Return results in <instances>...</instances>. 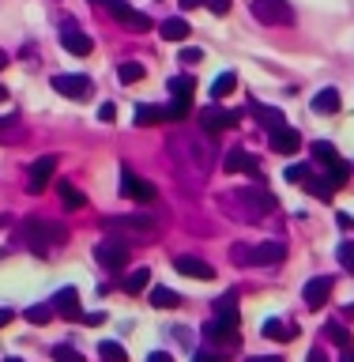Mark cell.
<instances>
[{"label":"cell","instance_id":"cell-16","mask_svg":"<svg viewBox=\"0 0 354 362\" xmlns=\"http://www.w3.org/2000/svg\"><path fill=\"white\" fill-rule=\"evenodd\" d=\"M226 174H249V177H260V158L249 155V151H226Z\"/></svg>","mask_w":354,"mask_h":362},{"label":"cell","instance_id":"cell-34","mask_svg":"<svg viewBox=\"0 0 354 362\" xmlns=\"http://www.w3.org/2000/svg\"><path fill=\"white\" fill-rule=\"evenodd\" d=\"M53 302H42V305H30V310H27V321L30 325H49L53 321Z\"/></svg>","mask_w":354,"mask_h":362},{"label":"cell","instance_id":"cell-26","mask_svg":"<svg viewBox=\"0 0 354 362\" xmlns=\"http://www.w3.org/2000/svg\"><path fill=\"white\" fill-rule=\"evenodd\" d=\"M294 332H298V328L287 325V321H276V317H268V321H264V336H268V339H279V344H287V339H294Z\"/></svg>","mask_w":354,"mask_h":362},{"label":"cell","instance_id":"cell-22","mask_svg":"<svg viewBox=\"0 0 354 362\" xmlns=\"http://www.w3.org/2000/svg\"><path fill=\"white\" fill-rule=\"evenodd\" d=\"M158 34H163L166 42H185L189 34H192V27L185 19H177V16H170V19H163V27H158Z\"/></svg>","mask_w":354,"mask_h":362},{"label":"cell","instance_id":"cell-10","mask_svg":"<svg viewBox=\"0 0 354 362\" xmlns=\"http://www.w3.org/2000/svg\"><path fill=\"white\" fill-rule=\"evenodd\" d=\"M121 192H124V197H132V200H140V204H151L155 200V185L147 177L132 174L129 166H121Z\"/></svg>","mask_w":354,"mask_h":362},{"label":"cell","instance_id":"cell-23","mask_svg":"<svg viewBox=\"0 0 354 362\" xmlns=\"http://www.w3.org/2000/svg\"><path fill=\"white\" fill-rule=\"evenodd\" d=\"M57 192H61V200H64V208L68 211H79V208H87V197L79 192L72 181H57Z\"/></svg>","mask_w":354,"mask_h":362},{"label":"cell","instance_id":"cell-52","mask_svg":"<svg viewBox=\"0 0 354 362\" xmlns=\"http://www.w3.org/2000/svg\"><path fill=\"white\" fill-rule=\"evenodd\" d=\"M8 64H11V61H8V53H4V49H0V68H8Z\"/></svg>","mask_w":354,"mask_h":362},{"label":"cell","instance_id":"cell-40","mask_svg":"<svg viewBox=\"0 0 354 362\" xmlns=\"http://www.w3.org/2000/svg\"><path fill=\"white\" fill-rule=\"evenodd\" d=\"M237 310V291H226L219 302H215V313H234Z\"/></svg>","mask_w":354,"mask_h":362},{"label":"cell","instance_id":"cell-28","mask_svg":"<svg viewBox=\"0 0 354 362\" xmlns=\"http://www.w3.org/2000/svg\"><path fill=\"white\" fill-rule=\"evenodd\" d=\"M328 181H332L336 189H343L347 181H350V163H343V158H336V163H328Z\"/></svg>","mask_w":354,"mask_h":362},{"label":"cell","instance_id":"cell-42","mask_svg":"<svg viewBox=\"0 0 354 362\" xmlns=\"http://www.w3.org/2000/svg\"><path fill=\"white\" fill-rule=\"evenodd\" d=\"M113 117H117V106H113V102H102V106H98V121L113 124Z\"/></svg>","mask_w":354,"mask_h":362},{"label":"cell","instance_id":"cell-50","mask_svg":"<svg viewBox=\"0 0 354 362\" xmlns=\"http://www.w3.org/2000/svg\"><path fill=\"white\" fill-rule=\"evenodd\" d=\"M203 0H181V8H200Z\"/></svg>","mask_w":354,"mask_h":362},{"label":"cell","instance_id":"cell-43","mask_svg":"<svg viewBox=\"0 0 354 362\" xmlns=\"http://www.w3.org/2000/svg\"><path fill=\"white\" fill-rule=\"evenodd\" d=\"M181 61H185V64H200L203 53H200V49H181Z\"/></svg>","mask_w":354,"mask_h":362},{"label":"cell","instance_id":"cell-11","mask_svg":"<svg viewBox=\"0 0 354 362\" xmlns=\"http://www.w3.org/2000/svg\"><path fill=\"white\" fill-rule=\"evenodd\" d=\"M53 90L64 98H72V102H83V98H90L95 83H90L87 76H53Z\"/></svg>","mask_w":354,"mask_h":362},{"label":"cell","instance_id":"cell-21","mask_svg":"<svg viewBox=\"0 0 354 362\" xmlns=\"http://www.w3.org/2000/svg\"><path fill=\"white\" fill-rule=\"evenodd\" d=\"M302 189L309 192V197L324 200V204L336 197V185H332V181H328V177H317V174H309V177H305V181H302Z\"/></svg>","mask_w":354,"mask_h":362},{"label":"cell","instance_id":"cell-4","mask_svg":"<svg viewBox=\"0 0 354 362\" xmlns=\"http://www.w3.org/2000/svg\"><path fill=\"white\" fill-rule=\"evenodd\" d=\"M287 257L283 242H260V245H234L230 260L234 264H279Z\"/></svg>","mask_w":354,"mask_h":362},{"label":"cell","instance_id":"cell-39","mask_svg":"<svg viewBox=\"0 0 354 362\" xmlns=\"http://www.w3.org/2000/svg\"><path fill=\"white\" fill-rule=\"evenodd\" d=\"M309 174H313V170L305 166V163H290V166H287V181H294V185H302Z\"/></svg>","mask_w":354,"mask_h":362},{"label":"cell","instance_id":"cell-3","mask_svg":"<svg viewBox=\"0 0 354 362\" xmlns=\"http://www.w3.org/2000/svg\"><path fill=\"white\" fill-rule=\"evenodd\" d=\"M203 339L208 344H219V347H237L242 344V317L234 313H215L208 325H203Z\"/></svg>","mask_w":354,"mask_h":362},{"label":"cell","instance_id":"cell-2","mask_svg":"<svg viewBox=\"0 0 354 362\" xmlns=\"http://www.w3.org/2000/svg\"><path fill=\"white\" fill-rule=\"evenodd\" d=\"M19 242L27 245L30 253L49 257L53 245H64V242H68V230H64V226H57V223H49V219H38V215H30V219L19 226Z\"/></svg>","mask_w":354,"mask_h":362},{"label":"cell","instance_id":"cell-7","mask_svg":"<svg viewBox=\"0 0 354 362\" xmlns=\"http://www.w3.org/2000/svg\"><path fill=\"white\" fill-rule=\"evenodd\" d=\"M53 174H57V155H42V158H34L30 170H27V192H30V197H42L45 185L53 181Z\"/></svg>","mask_w":354,"mask_h":362},{"label":"cell","instance_id":"cell-31","mask_svg":"<svg viewBox=\"0 0 354 362\" xmlns=\"http://www.w3.org/2000/svg\"><path fill=\"white\" fill-rule=\"evenodd\" d=\"M151 305H158V310H174V305H181V294H174L170 287H155L151 291Z\"/></svg>","mask_w":354,"mask_h":362},{"label":"cell","instance_id":"cell-44","mask_svg":"<svg viewBox=\"0 0 354 362\" xmlns=\"http://www.w3.org/2000/svg\"><path fill=\"white\" fill-rule=\"evenodd\" d=\"M208 8L215 16H226V11H230V0H208Z\"/></svg>","mask_w":354,"mask_h":362},{"label":"cell","instance_id":"cell-51","mask_svg":"<svg viewBox=\"0 0 354 362\" xmlns=\"http://www.w3.org/2000/svg\"><path fill=\"white\" fill-rule=\"evenodd\" d=\"M253 362H283L279 355H268V358H253Z\"/></svg>","mask_w":354,"mask_h":362},{"label":"cell","instance_id":"cell-36","mask_svg":"<svg viewBox=\"0 0 354 362\" xmlns=\"http://www.w3.org/2000/svg\"><path fill=\"white\" fill-rule=\"evenodd\" d=\"M324 332H328V339H332V344H339V347H350V332L339 321H328L324 325Z\"/></svg>","mask_w":354,"mask_h":362},{"label":"cell","instance_id":"cell-6","mask_svg":"<svg viewBox=\"0 0 354 362\" xmlns=\"http://www.w3.org/2000/svg\"><path fill=\"white\" fill-rule=\"evenodd\" d=\"M98 8H106L110 11V19H117V23H124L129 30H151V19H147V11H136V8H129L124 0H95Z\"/></svg>","mask_w":354,"mask_h":362},{"label":"cell","instance_id":"cell-19","mask_svg":"<svg viewBox=\"0 0 354 362\" xmlns=\"http://www.w3.org/2000/svg\"><path fill=\"white\" fill-rule=\"evenodd\" d=\"M249 110H253V117L264 124V129L271 132V129H279V124H287V117H283V110H276V106H264V102H249Z\"/></svg>","mask_w":354,"mask_h":362},{"label":"cell","instance_id":"cell-24","mask_svg":"<svg viewBox=\"0 0 354 362\" xmlns=\"http://www.w3.org/2000/svg\"><path fill=\"white\" fill-rule=\"evenodd\" d=\"M170 121V110L166 106H136V124L147 129V124H163Z\"/></svg>","mask_w":354,"mask_h":362},{"label":"cell","instance_id":"cell-29","mask_svg":"<svg viewBox=\"0 0 354 362\" xmlns=\"http://www.w3.org/2000/svg\"><path fill=\"white\" fill-rule=\"evenodd\" d=\"M98 355H102V362H129V351H124L121 344H113V339H102Z\"/></svg>","mask_w":354,"mask_h":362},{"label":"cell","instance_id":"cell-13","mask_svg":"<svg viewBox=\"0 0 354 362\" xmlns=\"http://www.w3.org/2000/svg\"><path fill=\"white\" fill-rule=\"evenodd\" d=\"M332 287H336L332 276H313L302 291V302L309 305V310H324V302L332 298Z\"/></svg>","mask_w":354,"mask_h":362},{"label":"cell","instance_id":"cell-18","mask_svg":"<svg viewBox=\"0 0 354 362\" xmlns=\"http://www.w3.org/2000/svg\"><path fill=\"white\" fill-rule=\"evenodd\" d=\"M237 200L249 204V208H256V211H268V208H276V197L264 189V185H245L242 192H237Z\"/></svg>","mask_w":354,"mask_h":362},{"label":"cell","instance_id":"cell-46","mask_svg":"<svg viewBox=\"0 0 354 362\" xmlns=\"http://www.w3.org/2000/svg\"><path fill=\"white\" fill-rule=\"evenodd\" d=\"M83 321H87V325H102V321H106V313H87Z\"/></svg>","mask_w":354,"mask_h":362},{"label":"cell","instance_id":"cell-37","mask_svg":"<svg viewBox=\"0 0 354 362\" xmlns=\"http://www.w3.org/2000/svg\"><path fill=\"white\" fill-rule=\"evenodd\" d=\"M53 362H87V358L79 355L76 347H68V344H57V347H53Z\"/></svg>","mask_w":354,"mask_h":362},{"label":"cell","instance_id":"cell-1","mask_svg":"<svg viewBox=\"0 0 354 362\" xmlns=\"http://www.w3.org/2000/svg\"><path fill=\"white\" fill-rule=\"evenodd\" d=\"M106 230H117V242L124 245H147L163 234V223L151 211H136V215H117V219H102Z\"/></svg>","mask_w":354,"mask_h":362},{"label":"cell","instance_id":"cell-35","mask_svg":"<svg viewBox=\"0 0 354 362\" xmlns=\"http://www.w3.org/2000/svg\"><path fill=\"white\" fill-rule=\"evenodd\" d=\"M313 158H317V163H324V166H328V163H336V158H339V155H336V144L317 140V144H313Z\"/></svg>","mask_w":354,"mask_h":362},{"label":"cell","instance_id":"cell-20","mask_svg":"<svg viewBox=\"0 0 354 362\" xmlns=\"http://www.w3.org/2000/svg\"><path fill=\"white\" fill-rule=\"evenodd\" d=\"M61 45H64L72 57H87L90 49H95V42H90L83 30H64V34H61Z\"/></svg>","mask_w":354,"mask_h":362},{"label":"cell","instance_id":"cell-54","mask_svg":"<svg viewBox=\"0 0 354 362\" xmlns=\"http://www.w3.org/2000/svg\"><path fill=\"white\" fill-rule=\"evenodd\" d=\"M4 362H23V358H4Z\"/></svg>","mask_w":354,"mask_h":362},{"label":"cell","instance_id":"cell-38","mask_svg":"<svg viewBox=\"0 0 354 362\" xmlns=\"http://www.w3.org/2000/svg\"><path fill=\"white\" fill-rule=\"evenodd\" d=\"M336 257H339V264H343L350 276H354V242H343V245L336 249Z\"/></svg>","mask_w":354,"mask_h":362},{"label":"cell","instance_id":"cell-48","mask_svg":"<svg viewBox=\"0 0 354 362\" xmlns=\"http://www.w3.org/2000/svg\"><path fill=\"white\" fill-rule=\"evenodd\" d=\"M4 325H11V310H4V305H0V328Z\"/></svg>","mask_w":354,"mask_h":362},{"label":"cell","instance_id":"cell-27","mask_svg":"<svg viewBox=\"0 0 354 362\" xmlns=\"http://www.w3.org/2000/svg\"><path fill=\"white\" fill-rule=\"evenodd\" d=\"M147 279H151V272H147V268H136V272H129V276L121 279V291H124V294H140V291L147 287Z\"/></svg>","mask_w":354,"mask_h":362},{"label":"cell","instance_id":"cell-15","mask_svg":"<svg viewBox=\"0 0 354 362\" xmlns=\"http://www.w3.org/2000/svg\"><path fill=\"white\" fill-rule=\"evenodd\" d=\"M268 144H271V151H279V155H294L302 147V136H298V129H290V124H279V129L268 132Z\"/></svg>","mask_w":354,"mask_h":362},{"label":"cell","instance_id":"cell-32","mask_svg":"<svg viewBox=\"0 0 354 362\" xmlns=\"http://www.w3.org/2000/svg\"><path fill=\"white\" fill-rule=\"evenodd\" d=\"M143 72H147V68H143L140 61H124V64L117 68V79H121V83H140Z\"/></svg>","mask_w":354,"mask_h":362},{"label":"cell","instance_id":"cell-5","mask_svg":"<svg viewBox=\"0 0 354 362\" xmlns=\"http://www.w3.org/2000/svg\"><path fill=\"white\" fill-rule=\"evenodd\" d=\"M253 19L264 23V27H290L294 8L290 0H253Z\"/></svg>","mask_w":354,"mask_h":362},{"label":"cell","instance_id":"cell-30","mask_svg":"<svg viewBox=\"0 0 354 362\" xmlns=\"http://www.w3.org/2000/svg\"><path fill=\"white\" fill-rule=\"evenodd\" d=\"M19 140H23L19 117H4V121H0V144H19Z\"/></svg>","mask_w":354,"mask_h":362},{"label":"cell","instance_id":"cell-33","mask_svg":"<svg viewBox=\"0 0 354 362\" xmlns=\"http://www.w3.org/2000/svg\"><path fill=\"white\" fill-rule=\"evenodd\" d=\"M234 87H237V76H234V72H223V76L211 83V98L219 102V98H226V95H230Z\"/></svg>","mask_w":354,"mask_h":362},{"label":"cell","instance_id":"cell-17","mask_svg":"<svg viewBox=\"0 0 354 362\" xmlns=\"http://www.w3.org/2000/svg\"><path fill=\"white\" fill-rule=\"evenodd\" d=\"M174 268L181 272V276H189V279H211L215 276V268L208 264V260H200V257H174Z\"/></svg>","mask_w":354,"mask_h":362},{"label":"cell","instance_id":"cell-47","mask_svg":"<svg viewBox=\"0 0 354 362\" xmlns=\"http://www.w3.org/2000/svg\"><path fill=\"white\" fill-rule=\"evenodd\" d=\"M309 362H328V358H324V351H321V347H313V351H309Z\"/></svg>","mask_w":354,"mask_h":362},{"label":"cell","instance_id":"cell-45","mask_svg":"<svg viewBox=\"0 0 354 362\" xmlns=\"http://www.w3.org/2000/svg\"><path fill=\"white\" fill-rule=\"evenodd\" d=\"M147 362H174V355H166V351H151V355H147Z\"/></svg>","mask_w":354,"mask_h":362},{"label":"cell","instance_id":"cell-12","mask_svg":"<svg viewBox=\"0 0 354 362\" xmlns=\"http://www.w3.org/2000/svg\"><path fill=\"white\" fill-rule=\"evenodd\" d=\"M237 121H242V113H230V110H223V106H203V110H200V129H203V132L234 129Z\"/></svg>","mask_w":354,"mask_h":362},{"label":"cell","instance_id":"cell-41","mask_svg":"<svg viewBox=\"0 0 354 362\" xmlns=\"http://www.w3.org/2000/svg\"><path fill=\"white\" fill-rule=\"evenodd\" d=\"M192 362H230V355H226V351H196Z\"/></svg>","mask_w":354,"mask_h":362},{"label":"cell","instance_id":"cell-8","mask_svg":"<svg viewBox=\"0 0 354 362\" xmlns=\"http://www.w3.org/2000/svg\"><path fill=\"white\" fill-rule=\"evenodd\" d=\"M192 76H174L170 79V95H174V102H170V121H181L189 113V106H192Z\"/></svg>","mask_w":354,"mask_h":362},{"label":"cell","instance_id":"cell-14","mask_svg":"<svg viewBox=\"0 0 354 362\" xmlns=\"http://www.w3.org/2000/svg\"><path fill=\"white\" fill-rule=\"evenodd\" d=\"M53 310L57 317H64V321H83V310H79V291L76 287H61L57 291V298H53Z\"/></svg>","mask_w":354,"mask_h":362},{"label":"cell","instance_id":"cell-49","mask_svg":"<svg viewBox=\"0 0 354 362\" xmlns=\"http://www.w3.org/2000/svg\"><path fill=\"white\" fill-rule=\"evenodd\" d=\"M339 362H354V347H343V358Z\"/></svg>","mask_w":354,"mask_h":362},{"label":"cell","instance_id":"cell-9","mask_svg":"<svg viewBox=\"0 0 354 362\" xmlns=\"http://www.w3.org/2000/svg\"><path fill=\"white\" fill-rule=\"evenodd\" d=\"M95 260H98L106 272H121L124 264H129V245L113 242V238H110V242H98V245H95Z\"/></svg>","mask_w":354,"mask_h":362},{"label":"cell","instance_id":"cell-53","mask_svg":"<svg viewBox=\"0 0 354 362\" xmlns=\"http://www.w3.org/2000/svg\"><path fill=\"white\" fill-rule=\"evenodd\" d=\"M0 102H8V87L4 83H0Z\"/></svg>","mask_w":354,"mask_h":362},{"label":"cell","instance_id":"cell-25","mask_svg":"<svg viewBox=\"0 0 354 362\" xmlns=\"http://www.w3.org/2000/svg\"><path fill=\"white\" fill-rule=\"evenodd\" d=\"M339 110V90L336 87H324L313 95V113H336Z\"/></svg>","mask_w":354,"mask_h":362}]
</instances>
